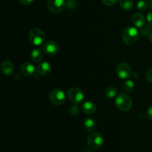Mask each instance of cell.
<instances>
[{"label":"cell","mask_w":152,"mask_h":152,"mask_svg":"<svg viewBox=\"0 0 152 152\" xmlns=\"http://www.w3.org/2000/svg\"><path fill=\"white\" fill-rule=\"evenodd\" d=\"M102 2L106 6H112L114 5L119 0H101Z\"/></svg>","instance_id":"obj_22"},{"label":"cell","mask_w":152,"mask_h":152,"mask_svg":"<svg viewBox=\"0 0 152 152\" xmlns=\"http://www.w3.org/2000/svg\"><path fill=\"white\" fill-rule=\"evenodd\" d=\"M103 142V137L99 132H94L88 137V145L92 149H98V148H101Z\"/></svg>","instance_id":"obj_4"},{"label":"cell","mask_w":152,"mask_h":152,"mask_svg":"<svg viewBox=\"0 0 152 152\" xmlns=\"http://www.w3.org/2000/svg\"><path fill=\"white\" fill-rule=\"evenodd\" d=\"M152 33V24L148 23L147 25H145V26L142 27L140 29V31H139L140 35L142 36V37H148L150 36Z\"/></svg>","instance_id":"obj_18"},{"label":"cell","mask_w":152,"mask_h":152,"mask_svg":"<svg viewBox=\"0 0 152 152\" xmlns=\"http://www.w3.org/2000/svg\"><path fill=\"white\" fill-rule=\"evenodd\" d=\"M149 40H150V42H152V33L151 34H150V36H149Z\"/></svg>","instance_id":"obj_29"},{"label":"cell","mask_w":152,"mask_h":152,"mask_svg":"<svg viewBox=\"0 0 152 152\" xmlns=\"http://www.w3.org/2000/svg\"><path fill=\"white\" fill-rule=\"evenodd\" d=\"M19 2H20L21 4L24 6H28L29 4H31L34 0H19Z\"/></svg>","instance_id":"obj_25"},{"label":"cell","mask_w":152,"mask_h":152,"mask_svg":"<svg viewBox=\"0 0 152 152\" xmlns=\"http://www.w3.org/2000/svg\"><path fill=\"white\" fill-rule=\"evenodd\" d=\"M45 39L46 35L44 31L38 28L31 29L28 34V39L33 45H41L45 42Z\"/></svg>","instance_id":"obj_2"},{"label":"cell","mask_w":152,"mask_h":152,"mask_svg":"<svg viewBox=\"0 0 152 152\" xmlns=\"http://www.w3.org/2000/svg\"><path fill=\"white\" fill-rule=\"evenodd\" d=\"M146 79L150 83H152V68H150L146 73Z\"/></svg>","instance_id":"obj_24"},{"label":"cell","mask_w":152,"mask_h":152,"mask_svg":"<svg viewBox=\"0 0 152 152\" xmlns=\"http://www.w3.org/2000/svg\"><path fill=\"white\" fill-rule=\"evenodd\" d=\"M149 6L151 7V9L152 10V0H150L149 1Z\"/></svg>","instance_id":"obj_28"},{"label":"cell","mask_w":152,"mask_h":152,"mask_svg":"<svg viewBox=\"0 0 152 152\" xmlns=\"http://www.w3.org/2000/svg\"><path fill=\"white\" fill-rule=\"evenodd\" d=\"M146 116L149 120H152V105H150L147 109Z\"/></svg>","instance_id":"obj_26"},{"label":"cell","mask_w":152,"mask_h":152,"mask_svg":"<svg viewBox=\"0 0 152 152\" xmlns=\"http://www.w3.org/2000/svg\"><path fill=\"white\" fill-rule=\"evenodd\" d=\"M68 97L75 105L81 103L84 99V94L78 88H71L68 91Z\"/></svg>","instance_id":"obj_7"},{"label":"cell","mask_w":152,"mask_h":152,"mask_svg":"<svg viewBox=\"0 0 152 152\" xmlns=\"http://www.w3.org/2000/svg\"><path fill=\"white\" fill-rule=\"evenodd\" d=\"M117 76L122 80H127L130 78L132 74V70L130 65L126 62H121L119 64L116 69Z\"/></svg>","instance_id":"obj_8"},{"label":"cell","mask_w":152,"mask_h":152,"mask_svg":"<svg viewBox=\"0 0 152 152\" xmlns=\"http://www.w3.org/2000/svg\"><path fill=\"white\" fill-rule=\"evenodd\" d=\"M42 50L45 53L50 56H53V55L57 54L60 50V47L59 45L55 41H50L46 42L42 47Z\"/></svg>","instance_id":"obj_9"},{"label":"cell","mask_w":152,"mask_h":152,"mask_svg":"<svg viewBox=\"0 0 152 152\" xmlns=\"http://www.w3.org/2000/svg\"><path fill=\"white\" fill-rule=\"evenodd\" d=\"M66 6L68 7H69L70 9H73L77 6V2H76L75 0H67Z\"/></svg>","instance_id":"obj_23"},{"label":"cell","mask_w":152,"mask_h":152,"mask_svg":"<svg viewBox=\"0 0 152 152\" xmlns=\"http://www.w3.org/2000/svg\"><path fill=\"white\" fill-rule=\"evenodd\" d=\"M20 71L25 77H31L36 73V68L31 62H26L21 65Z\"/></svg>","instance_id":"obj_10"},{"label":"cell","mask_w":152,"mask_h":152,"mask_svg":"<svg viewBox=\"0 0 152 152\" xmlns=\"http://www.w3.org/2000/svg\"><path fill=\"white\" fill-rule=\"evenodd\" d=\"M118 94V89L116 87H108L105 89V94L108 98H114Z\"/></svg>","instance_id":"obj_19"},{"label":"cell","mask_w":152,"mask_h":152,"mask_svg":"<svg viewBox=\"0 0 152 152\" xmlns=\"http://www.w3.org/2000/svg\"><path fill=\"white\" fill-rule=\"evenodd\" d=\"M50 102L55 105H61L65 102L66 96L63 91L60 89H55L50 92L49 95Z\"/></svg>","instance_id":"obj_6"},{"label":"cell","mask_w":152,"mask_h":152,"mask_svg":"<svg viewBox=\"0 0 152 152\" xmlns=\"http://www.w3.org/2000/svg\"><path fill=\"white\" fill-rule=\"evenodd\" d=\"M134 88V83L132 80H127L123 84V89L126 94L130 93Z\"/></svg>","instance_id":"obj_20"},{"label":"cell","mask_w":152,"mask_h":152,"mask_svg":"<svg viewBox=\"0 0 152 152\" xmlns=\"http://www.w3.org/2000/svg\"><path fill=\"white\" fill-rule=\"evenodd\" d=\"M14 65L13 62L9 60H4L1 64V71L5 76H10L13 74Z\"/></svg>","instance_id":"obj_12"},{"label":"cell","mask_w":152,"mask_h":152,"mask_svg":"<svg viewBox=\"0 0 152 152\" xmlns=\"http://www.w3.org/2000/svg\"><path fill=\"white\" fill-rule=\"evenodd\" d=\"M82 109H83V112L86 114H93L96 112V106L94 102H90V101H87V102H84L82 106Z\"/></svg>","instance_id":"obj_14"},{"label":"cell","mask_w":152,"mask_h":152,"mask_svg":"<svg viewBox=\"0 0 152 152\" xmlns=\"http://www.w3.org/2000/svg\"><path fill=\"white\" fill-rule=\"evenodd\" d=\"M83 128L87 132H92L96 128V121L91 117H88L83 121Z\"/></svg>","instance_id":"obj_16"},{"label":"cell","mask_w":152,"mask_h":152,"mask_svg":"<svg viewBox=\"0 0 152 152\" xmlns=\"http://www.w3.org/2000/svg\"><path fill=\"white\" fill-rule=\"evenodd\" d=\"M120 5L123 10H130L134 7L133 0H119Z\"/></svg>","instance_id":"obj_17"},{"label":"cell","mask_w":152,"mask_h":152,"mask_svg":"<svg viewBox=\"0 0 152 152\" xmlns=\"http://www.w3.org/2000/svg\"><path fill=\"white\" fill-rule=\"evenodd\" d=\"M146 21L148 23L152 24V12H149V13L147 14Z\"/></svg>","instance_id":"obj_27"},{"label":"cell","mask_w":152,"mask_h":152,"mask_svg":"<svg viewBox=\"0 0 152 152\" xmlns=\"http://www.w3.org/2000/svg\"><path fill=\"white\" fill-rule=\"evenodd\" d=\"M117 108L122 111H129L132 108V100L126 94L121 93L117 95L115 99Z\"/></svg>","instance_id":"obj_3"},{"label":"cell","mask_w":152,"mask_h":152,"mask_svg":"<svg viewBox=\"0 0 152 152\" xmlns=\"http://www.w3.org/2000/svg\"><path fill=\"white\" fill-rule=\"evenodd\" d=\"M52 71V66L49 62H43L39 64L37 67V71L40 75L46 76L50 74Z\"/></svg>","instance_id":"obj_11"},{"label":"cell","mask_w":152,"mask_h":152,"mask_svg":"<svg viewBox=\"0 0 152 152\" xmlns=\"http://www.w3.org/2000/svg\"><path fill=\"white\" fill-rule=\"evenodd\" d=\"M43 54L44 51L40 48H35L31 51V58L33 62H41L43 58Z\"/></svg>","instance_id":"obj_15"},{"label":"cell","mask_w":152,"mask_h":152,"mask_svg":"<svg viewBox=\"0 0 152 152\" xmlns=\"http://www.w3.org/2000/svg\"><path fill=\"white\" fill-rule=\"evenodd\" d=\"M139 36V31L137 30L136 28L128 27V28H125L124 31H123L122 39L125 44L128 45H132L137 42Z\"/></svg>","instance_id":"obj_1"},{"label":"cell","mask_w":152,"mask_h":152,"mask_svg":"<svg viewBox=\"0 0 152 152\" xmlns=\"http://www.w3.org/2000/svg\"><path fill=\"white\" fill-rule=\"evenodd\" d=\"M145 19H145V16L142 13H137L132 17V22H133L135 27L140 28L145 25Z\"/></svg>","instance_id":"obj_13"},{"label":"cell","mask_w":152,"mask_h":152,"mask_svg":"<svg viewBox=\"0 0 152 152\" xmlns=\"http://www.w3.org/2000/svg\"><path fill=\"white\" fill-rule=\"evenodd\" d=\"M66 7L65 0H47V7L51 13H59Z\"/></svg>","instance_id":"obj_5"},{"label":"cell","mask_w":152,"mask_h":152,"mask_svg":"<svg viewBox=\"0 0 152 152\" xmlns=\"http://www.w3.org/2000/svg\"><path fill=\"white\" fill-rule=\"evenodd\" d=\"M148 4L145 0H140L137 4V8L139 11H145L148 8Z\"/></svg>","instance_id":"obj_21"}]
</instances>
